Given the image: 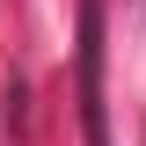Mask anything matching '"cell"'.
I'll return each mask as SVG.
<instances>
[{
    "label": "cell",
    "mask_w": 146,
    "mask_h": 146,
    "mask_svg": "<svg viewBox=\"0 0 146 146\" xmlns=\"http://www.w3.org/2000/svg\"><path fill=\"white\" fill-rule=\"evenodd\" d=\"M80 117H88V146H110V131H102V7L95 0L80 15Z\"/></svg>",
    "instance_id": "6da1fadb"
}]
</instances>
